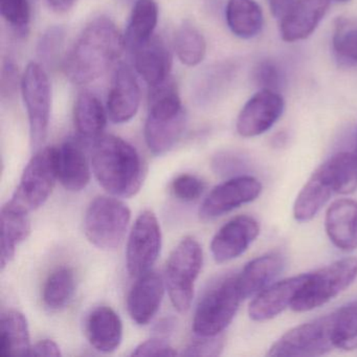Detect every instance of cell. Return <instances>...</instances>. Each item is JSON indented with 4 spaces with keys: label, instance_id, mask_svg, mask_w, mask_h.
<instances>
[{
    "label": "cell",
    "instance_id": "603a6c76",
    "mask_svg": "<svg viewBox=\"0 0 357 357\" xmlns=\"http://www.w3.org/2000/svg\"><path fill=\"white\" fill-rule=\"evenodd\" d=\"M283 257L277 252L258 257L248 262L237 275V286L242 301L255 296L271 285L283 271Z\"/></svg>",
    "mask_w": 357,
    "mask_h": 357
},
{
    "label": "cell",
    "instance_id": "ba28073f",
    "mask_svg": "<svg viewBox=\"0 0 357 357\" xmlns=\"http://www.w3.org/2000/svg\"><path fill=\"white\" fill-rule=\"evenodd\" d=\"M57 147L36 151L26 165L9 204L30 214L43 206L53 192L57 176Z\"/></svg>",
    "mask_w": 357,
    "mask_h": 357
},
{
    "label": "cell",
    "instance_id": "8fae6325",
    "mask_svg": "<svg viewBox=\"0 0 357 357\" xmlns=\"http://www.w3.org/2000/svg\"><path fill=\"white\" fill-rule=\"evenodd\" d=\"M162 229L158 217L144 211L133 225L127 242L126 266L129 275L139 278L151 271L162 250Z\"/></svg>",
    "mask_w": 357,
    "mask_h": 357
},
{
    "label": "cell",
    "instance_id": "f35d334b",
    "mask_svg": "<svg viewBox=\"0 0 357 357\" xmlns=\"http://www.w3.org/2000/svg\"><path fill=\"white\" fill-rule=\"evenodd\" d=\"M255 81L260 89L278 91L282 84V75L275 62L264 60L255 68Z\"/></svg>",
    "mask_w": 357,
    "mask_h": 357
},
{
    "label": "cell",
    "instance_id": "60d3db41",
    "mask_svg": "<svg viewBox=\"0 0 357 357\" xmlns=\"http://www.w3.org/2000/svg\"><path fill=\"white\" fill-rule=\"evenodd\" d=\"M18 70L13 60L7 59L3 61V70H1V96L3 98H11L15 95L17 91L18 82Z\"/></svg>",
    "mask_w": 357,
    "mask_h": 357
},
{
    "label": "cell",
    "instance_id": "7402d4cb",
    "mask_svg": "<svg viewBox=\"0 0 357 357\" xmlns=\"http://www.w3.org/2000/svg\"><path fill=\"white\" fill-rule=\"evenodd\" d=\"M58 181L70 192L84 190L91 181V165L80 145L68 141L57 147Z\"/></svg>",
    "mask_w": 357,
    "mask_h": 357
},
{
    "label": "cell",
    "instance_id": "f6af8a7d",
    "mask_svg": "<svg viewBox=\"0 0 357 357\" xmlns=\"http://www.w3.org/2000/svg\"><path fill=\"white\" fill-rule=\"evenodd\" d=\"M173 326H174V321H173L172 319H164V321H162L160 324H158V326L155 327V332H158V333L160 334V335H162V334L169 333V332L172 331Z\"/></svg>",
    "mask_w": 357,
    "mask_h": 357
},
{
    "label": "cell",
    "instance_id": "ab89813d",
    "mask_svg": "<svg viewBox=\"0 0 357 357\" xmlns=\"http://www.w3.org/2000/svg\"><path fill=\"white\" fill-rule=\"evenodd\" d=\"M175 349L162 337H154L139 344L133 350L132 356H175Z\"/></svg>",
    "mask_w": 357,
    "mask_h": 357
},
{
    "label": "cell",
    "instance_id": "7bdbcfd3",
    "mask_svg": "<svg viewBox=\"0 0 357 357\" xmlns=\"http://www.w3.org/2000/svg\"><path fill=\"white\" fill-rule=\"evenodd\" d=\"M298 1V0H267V3L273 17L281 20Z\"/></svg>",
    "mask_w": 357,
    "mask_h": 357
},
{
    "label": "cell",
    "instance_id": "ac0fdd59",
    "mask_svg": "<svg viewBox=\"0 0 357 357\" xmlns=\"http://www.w3.org/2000/svg\"><path fill=\"white\" fill-rule=\"evenodd\" d=\"M329 0H298L280 20V34L286 43L305 40L314 33L329 9Z\"/></svg>",
    "mask_w": 357,
    "mask_h": 357
},
{
    "label": "cell",
    "instance_id": "8992f818",
    "mask_svg": "<svg viewBox=\"0 0 357 357\" xmlns=\"http://www.w3.org/2000/svg\"><path fill=\"white\" fill-rule=\"evenodd\" d=\"M130 219V210L122 200L100 196L91 202L85 213V235L96 248L116 250L124 240Z\"/></svg>",
    "mask_w": 357,
    "mask_h": 357
},
{
    "label": "cell",
    "instance_id": "7c38bea8",
    "mask_svg": "<svg viewBox=\"0 0 357 357\" xmlns=\"http://www.w3.org/2000/svg\"><path fill=\"white\" fill-rule=\"evenodd\" d=\"M262 191L258 179L248 175L233 177L215 187L204 199L199 215L204 220L218 218L242 204L254 202Z\"/></svg>",
    "mask_w": 357,
    "mask_h": 357
},
{
    "label": "cell",
    "instance_id": "b9f144b4",
    "mask_svg": "<svg viewBox=\"0 0 357 357\" xmlns=\"http://www.w3.org/2000/svg\"><path fill=\"white\" fill-rule=\"evenodd\" d=\"M62 353L59 346L52 340H43L31 347L29 356L60 357Z\"/></svg>",
    "mask_w": 357,
    "mask_h": 357
},
{
    "label": "cell",
    "instance_id": "7a4b0ae2",
    "mask_svg": "<svg viewBox=\"0 0 357 357\" xmlns=\"http://www.w3.org/2000/svg\"><path fill=\"white\" fill-rule=\"evenodd\" d=\"M91 168L104 190L116 197L129 198L141 190L144 164L135 147L116 135L93 139Z\"/></svg>",
    "mask_w": 357,
    "mask_h": 357
},
{
    "label": "cell",
    "instance_id": "5bb4252c",
    "mask_svg": "<svg viewBox=\"0 0 357 357\" xmlns=\"http://www.w3.org/2000/svg\"><path fill=\"white\" fill-rule=\"evenodd\" d=\"M260 233L258 221L241 215L225 223L213 238L211 252L218 263L229 262L241 256Z\"/></svg>",
    "mask_w": 357,
    "mask_h": 357
},
{
    "label": "cell",
    "instance_id": "4dcf8cb0",
    "mask_svg": "<svg viewBox=\"0 0 357 357\" xmlns=\"http://www.w3.org/2000/svg\"><path fill=\"white\" fill-rule=\"evenodd\" d=\"M335 193L350 194L357 189V158L354 152H340L324 162Z\"/></svg>",
    "mask_w": 357,
    "mask_h": 357
},
{
    "label": "cell",
    "instance_id": "4316f807",
    "mask_svg": "<svg viewBox=\"0 0 357 357\" xmlns=\"http://www.w3.org/2000/svg\"><path fill=\"white\" fill-rule=\"evenodd\" d=\"M225 18L231 33L241 39L258 36L264 26L262 9L255 0H229Z\"/></svg>",
    "mask_w": 357,
    "mask_h": 357
},
{
    "label": "cell",
    "instance_id": "3957f363",
    "mask_svg": "<svg viewBox=\"0 0 357 357\" xmlns=\"http://www.w3.org/2000/svg\"><path fill=\"white\" fill-rule=\"evenodd\" d=\"M187 114L178 93L173 89L158 91L149 98L145 124V141L152 153H166L183 135Z\"/></svg>",
    "mask_w": 357,
    "mask_h": 357
},
{
    "label": "cell",
    "instance_id": "277c9868",
    "mask_svg": "<svg viewBox=\"0 0 357 357\" xmlns=\"http://www.w3.org/2000/svg\"><path fill=\"white\" fill-rule=\"evenodd\" d=\"M356 278L357 258L353 257L335 261L314 273H308L290 308L296 312L319 308L342 294Z\"/></svg>",
    "mask_w": 357,
    "mask_h": 357
},
{
    "label": "cell",
    "instance_id": "6da1fadb",
    "mask_svg": "<svg viewBox=\"0 0 357 357\" xmlns=\"http://www.w3.org/2000/svg\"><path fill=\"white\" fill-rule=\"evenodd\" d=\"M124 36L114 22L99 17L87 24L64 60L70 82L89 84L103 76L122 55Z\"/></svg>",
    "mask_w": 357,
    "mask_h": 357
},
{
    "label": "cell",
    "instance_id": "9c48e42d",
    "mask_svg": "<svg viewBox=\"0 0 357 357\" xmlns=\"http://www.w3.org/2000/svg\"><path fill=\"white\" fill-rule=\"evenodd\" d=\"M20 89L30 125L31 146L38 151L47 139L51 119V83L45 68L31 62L20 80Z\"/></svg>",
    "mask_w": 357,
    "mask_h": 357
},
{
    "label": "cell",
    "instance_id": "2e32d148",
    "mask_svg": "<svg viewBox=\"0 0 357 357\" xmlns=\"http://www.w3.org/2000/svg\"><path fill=\"white\" fill-rule=\"evenodd\" d=\"M308 273L294 275L271 284L252 298L248 315L256 321H268L288 307H291L296 294L306 281Z\"/></svg>",
    "mask_w": 357,
    "mask_h": 357
},
{
    "label": "cell",
    "instance_id": "484cf974",
    "mask_svg": "<svg viewBox=\"0 0 357 357\" xmlns=\"http://www.w3.org/2000/svg\"><path fill=\"white\" fill-rule=\"evenodd\" d=\"M30 330L26 317L17 310H8L0 319V356H29Z\"/></svg>",
    "mask_w": 357,
    "mask_h": 357
},
{
    "label": "cell",
    "instance_id": "74e56055",
    "mask_svg": "<svg viewBox=\"0 0 357 357\" xmlns=\"http://www.w3.org/2000/svg\"><path fill=\"white\" fill-rule=\"evenodd\" d=\"M225 337L222 334L216 336H198L183 350L185 356H217L222 352Z\"/></svg>",
    "mask_w": 357,
    "mask_h": 357
},
{
    "label": "cell",
    "instance_id": "44dd1931",
    "mask_svg": "<svg viewBox=\"0 0 357 357\" xmlns=\"http://www.w3.org/2000/svg\"><path fill=\"white\" fill-rule=\"evenodd\" d=\"M89 344L103 353L114 352L123 340V323L118 313L108 306L93 309L85 325Z\"/></svg>",
    "mask_w": 357,
    "mask_h": 357
},
{
    "label": "cell",
    "instance_id": "8d00e7d4",
    "mask_svg": "<svg viewBox=\"0 0 357 357\" xmlns=\"http://www.w3.org/2000/svg\"><path fill=\"white\" fill-rule=\"evenodd\" d=\"M64 32L59 26L49 29L41 36L37 47L39 58L47 63H53L59 56L63 43Z\"/></svg>",
    "mask_w": 357,
    "mask_h": 357
},
{
    "label": "cell",
    "instance_id": "cb8c5ba5",
    "mask_svg": "<svg viewBox=\"0 0 357 357\" xmlns=\"http://www.w3.org/2000/svg\"><path fill=\"white\" fill-rule=\"evenodd\" d=\"M334 193L333 183L321 165L305 183L294 202V216L296 220L300 222L311 220Z\"/></svg>",
    "mask_w": 357,
    "mask_h": 357
},
{
    "label": "cell",
    "instance_id": "f1b7e54d",
    "mask_svg": "<svg viewBox=\"0 0 357 357\" xmlns=\"http://www.w3.org/2000/svg\"><path fill=\"white\" fill-rule=\"evenodd\" d=\"M158 7L154 0H137L125 33V47L135 51L153 36L158 26Z\"/></svg>",
    "mask_w": 357,
    "mask_h": 357
},
{
    "label": "cell",
    "instance_id": "f546056e",
    "mask_svg": "<svg viewBox=\"0 0 357 357\" xmlns=\"http://www.w3.org/2000/svg\"><path fill=\"white\" fill-rule=\"evenodd\" d=\"M76 291V278L70 267H60L51 273L43 286V298L45 306L53 310L63 308Z\"/></svg>",
    "mask_w": 357,
    "mask_h": 357
},
{
    "label": "cell",
    "instance_id": "836d02e7",
    "mask_svg": "<svg viewBox=\"0 0 357 357\" xmlns=\"http://www.w3.org/2000/svg\"><path fill=\"white\" fill-rule=\"evenodd\" d=\"M332 47L340 61L357 64V17H338L334 22Z\"/></svg>",
    "mask_w": 357,
    "mask_h": 357
},
{
    "label": "cell",
    "instance_id": "4fadbf2b",
    "mask_svg": "<svg viewBox=\"0 0 357 357\" xmlns=\"http://www.w3.org/2000/svg\"><path fill=\"white\" fill-rule=\"evenodd\" d=\"M285 108L279 91L260 89L242 108L236 128L243 137H254L268 131L278 122Z\"/></svg>",
    "mask_w": 357,
    "mask_h": 357
},
{
    "label": "cell",
    "instance_id": "d590c367",
    "mask_svg": "<svg viewBox=\"0 0 357 357\" xmlns=\"http://www.w3.org/2000/svg\"><path fill=\"white\" fill-rule=\"evenodd\" d=\"M206 185L199 177L192 174H181L172 183V192L177 199L191 202L197 200L204 193Z\"/></svg>",
    "mask_w": 357,
    "mask_h": 357
},
{
    "label": "cell",
    "instance_id": "7dc6e473",
    "mask_svg": "<svg viewBox=\"0 0 357 357\" xmlns=\"http://www.w3.org/2000/svg\"><path fill=\"white\" fill-rule=\"evenodd\" d=\"M355 153V155H356L357 158V137H356V149H355V151H353Z\"/></svg>",
    "mask_w": 357,
    "mask_h": 357
},
{
    "label": "cell",
    "instance_id": "9a60e30c",
    "mask_svg": "<svg viewBox=\"0 0 357 357\" xmlns=\"http://www.w3.org/2000/svg\"><path fill=\"white\" fill-rule=\"evenodd\" d=\"M141 89L130 66L121 63L114 72L108 91V118L116 124L129 122L139 112Z\"/></svg>",
    "mask_w": 357,
    "mask_h": 357
},
{
    "label": "cell",
    "instance_id": "5b68a950",
    "mask_svg": "<svg viewBox=\"0 0 357 357\" xmlns=\"http://www.w3.org/2000/svg\"><path fill=\"white\" fill-rule=\"evenodd\" d=\"M204 262L202 248L197 240L187 237L172 250L165 271V283L171 302L179 312L191 307L194 286Z\"/></svg>",
    "mask_w": 357,
    "mask_h": 357
},
{
    "label": "cell",
    "instance_id": "bcb514c9",
    "mask_svg": "<svg viewBox=\"0 0 357 357\" xmlns=\"http://www.w3.org/2000/svg\"><path fill=\"white\" fill-rule=\"evenodd\" d=\"M330 3H331V1H334V3H349V1H350V0H329Z\"/></svg>",
    "mask_w": 357,
    "mask_h": 357
},
{
    "label": "cell",
    "instance_id": "e575fe53",
    "mask_svg": "<svg viewBox=\"0 0 357 357\" xmlns=\"http://www.w3.org/2000/svg\"><path fill=\"white\" fill-rule=\"evenodd\" d=\"M0 13L16 33L22 35L28 33L31 20L29 0H0Z\"/></svg>",
    "mask_w": 357,
    "mask_h": 357
},
{
    "label": "cell",
    "instance_id": "d4e9b609",
    "mask_svg": "<svg viewBox=\"0 0 357 357\" xmlns=\"http://www.w3.org/2000/svg\"><path fill=\"white\" fill-rule=\"evenodd\" d=\"M1 244L0 264L1 271L10 264L15 257L18 245L28 239L31 234L29 213L15 208L8 202L1 208Z\"/></svg>",
    "mask_w": 357,
    "mask_h": 357
},
{
    "label": "cell",
    "instance_id": "52a82bcc",
    "mask_svg": "<svg viewBox=\"0 0 357 357\" xmlns=\"http://www.w3.org/2000/svg\"><path fill=\"white\" fill-rule=\"evenodd\" d=\"M242 302L237 286V275H229L217 282L204 294L193 319L197 336H216L233 321Z\"/></svg>",
    "mask_w": 357,
    "mask_h": 357
},
{
    "label": "cell",
    "instance_id": "30bf717a",
    "mask_svg": "<svg viewBox=\"0 0 357 357\" xmlns=\"http://www.w3.org/2000/svg\"><path fill=\"white\" fill-rule=\"evenodd\" d=\"M334 348L332 342V313L292 328L269 349L275 357L321 356Z\"/></svg>",
    "mask_w": 357,
    "mask_h": 357
},
{
    "label": "cell",
    "instance_id": "d6a6232c",
    "mask_svg": "<svg viewBox=\"0 0 357 357\" xmlns=\"http://www.w3.org/2000/svg\"><path fill=\"white\" fill-rule=\"evenodd\" d=\"M175 51L181 63L196 66L206 57V41L204 35L189 22L179 26L175 35Z\"/></svg>",
    "mask_w": 357,
    "mask_h": 357
},
{
    "label": "cell",
    "instance_id": "1f68e13d",
    "mask_svg": "<svg viewBox=\"0 0 357 357\" xmlns=\"http://www.w3.org/2000/svg\"><path fill=\"white\" fill-rule=\"evenodd\" d=\"M332 342L334 348L357 350V301L332 313Z\"/></svg>",
    "mask_w": 357,
    "mask_h": 357
},
{
    "label": "cell",
    "instance_id": "83f0119b",
    "mask_svg": "<svg viewBox=\"0 0 357 357\" xmlns=\"http://www.w3.org/2000/svg\"><path fill=\"white\" fill-rule=\"evenodd\" d=\"M74 116L78 132L85 139H95L105 129L108 114L97 96L83 91L75 103Z\"/></svg>",
    "mask_w": 357,
    "mask_h": 357
},
{
    "label": "cell",
    "instance_id": "e0dca14e",
    "mask_svg": "<svg viewBox=\"0 0 357 357\" xmlns=\"http://www.w3.org/2000/svg\"><path fill=\"white\" fill-rule=\"evenodd\" d=\"M165 283L162 275L148 271L131 288L127 298L129 315L137 325H147L158 313L164 298Z\"/></svg>",
    "mask_w": 357,
    "mask_h": 357
},
{
    "label": "cell",
    "instance_id": "ffe728a7",
    "mask_svg": "<svg viewBox=\"0 0 357 357\" xmlns=\"http://www.w3.org/2000/svg\"><path fill=\"white\" fill-rule=\"evenodd\" d=\"M132 53L135 70L148 85L158 86L168 80L172 59L162 38L153 35Z\"/></svg>",
    "mask_w": 357,
    "mask_h": 357
},
{
    "label": "cell",
    "instance_id": "ee69618b",
    "mask_svg": "<svg viewBox=\"0 0 357 357\" xmlns=\"http://www.w3.org/2000/svg\"><path fill=\"white\" fill-rule=\"evenodd\" d=\"M52 9L57 12H66L74 5L75 0H47Z\"/></svg>",
    "mask_w": 357,
    "mask_h": 357
},
{
    "label": "cell",
    "instance_id": "d6986e66",
    "mask_svg": "<svg viewBox=\"0 0 357 357\" xmlns=\"http://www.w3.org/2000/svg\"><path fill=\"white\" fill-rule=\"evenodd\" d=\"M326 233L332 243L344 250L357 248V202L342 198L335 200L326 212Z\"/></svg>",
    "mask_w": 357,
    "mask_h": 357
}]
</instances>
